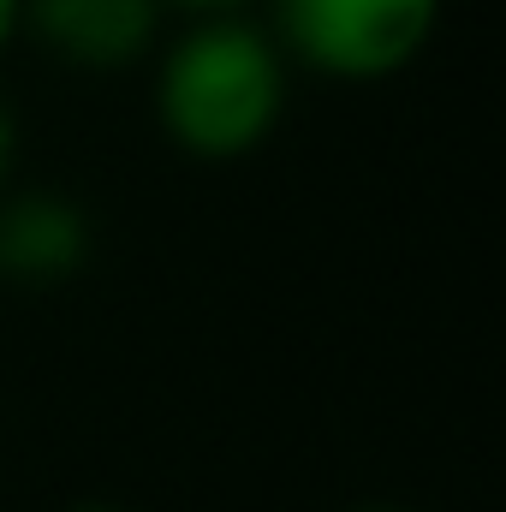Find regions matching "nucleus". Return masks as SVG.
<instances>
[{
	"instance_id": "obj_7",
	"label": "nucleus",
	"mask_w": 506,
	"mask_h": 512,
	"mask_svg": "<svg viewBox=\"0 0 506 512\" xmlns=\"http://www.w3.org/2000/svg\"><path fill=\"white\" fill-rule=\"evenodd\" d=\"M6 167H12V114L0 108V179H6Z\"/></svg>"
},
{
	"instance_id": "obj_6",
	"label": "nucleus",
	"mask_w": 506,
	"mask_h": 512,
	"mask_svg": "<svg viewBox=\"0 0 506 512\" xmlns=\"http://www.w3.org/2000/svg\"><path fill=\"white\" fill-rule=\"evenodd\" d=\"M24 24V0H0V42Z\"/></svg>"
},
{
	"instance_id": "obj_2",
	"label": "nucleus",
	"mask_w": 506,
	"mask_h": 512,
	"mask_svg": "<svg viewBox=\"0 0 506 512\" xmlns=\"http://www.w3.org/2000/svg\"><path fill=\"white\" fill-rule=\"evenodd\" d=\"M441 0H274L280 42L328 78H387L435 30Z\"/></svg>"
},
{
	"instance_id": "obj_5",
	"label": "nucleus",
	"mask_w": 506,
	"mask_h": 512,
	"mask_svg": "<svg viewBox=\"0 0 506 512\" xmlns=\"http://www.w3.org/2000/svg\"><path fill=\"white\" fill-rule=\"evenodd\" d=\"M161 6H179V12H197V18H233L251 0H161Z\"/></svg>"
},
{
	"instance_id": "obj_1",
	"label": "nucleus",
	"mask_w": 506,
	"mask_h": 512,
	"mask_svg": "<svg viewBox=\"0 0 506 512\" xmlns=\"http://www.w3.org/2000/svg\"><path fill=\"white\" fill-rule=\"evenodd\" d=\"M280 120V48L239 18H203L161 66V126L179 149L227 161Z\"/></svg>"
},
{
	"instance_id": "obj_4",
	"label": "nucleus",
	"mask_w": 506,
	"mask_h": 512,
	"mask_svg": "<svg viewBox=\"0 0 506 512\" xmlns=\"http://www.w3.org/2000/svg\"><path fill=\"white\" fill-rule=\"evenodd\" d=\"M90 251V227L66 197L24 191L0 203V274L18 286H54Z\"/></svg>"
},
{
	"instance_id": "obj_3",
	"label": "nucleus",
	"mask_w": 506,
	"mask_h": 512,
	"mask_svg": "<svg viewBox=\"0 0 506 512\" xmlns=\"http://www.w3.org/2000/svg\"><path fill=\"white\" fill-rule=\"evenodd\" d=\"M36 36L72 66H126L155 42L161 0H24Z\"/></svg>"
}]
</instances>
